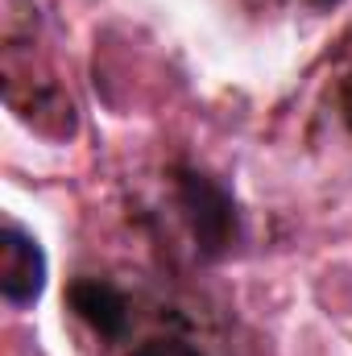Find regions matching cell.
I'll use <instances>...</instances> for the list:
<instances>
[{
    "label": "cell",
    "instance_id": "obj_1",
    "mask_svg": "<svg viewBox=\"0 0 352 356\" xmlns=\"http://www.w3.org/2000/svg\"><path fill=\"white\" fill-rule=\"evenodd\" d=\"M178 199H182V211H186L203 253L216 257V253L232 249V241H237V207H232V195L220 182H211L203 175H182L178 178Z\"/></svg>",
    "mask_w": 352,
    "mask_h": 356
},
{
    "label": "cell",
    "instance_id": "obj_2",
    "mask_svg": "<svg viewBox=\"0 0 352 356\" xmlns=\"http://www.w3.org/2000/svg\"><path fill=\"white\" fill-rule=\"evenodd\" d=\"M46 290V253L33 232L4 224L0 232V294L8 307H33Z\"/></svg>",
    "mask_w": 352,
    "mask_h": 356
},
{
    "label": "cell",
    "instance_id": "obj_3",
    "mask_svg": "<svg viewBox=\"0 0 352 356\" xmlns=\"http://www.w3.org/2000/svg\"><path fill=\"white\" fill-rule=\"evenodd\" d=\"M71 307H75V315L91 323L99 336H120L125 332V323H129V302H125V294L112 286V282H99V277H88V282H75L71 286Z\"/></svg>",
    "mask_w": 352,
    "mask_h": 356
},
{
    "label": "cell",
    "instance_id": "obj_4",
    "mask_svg": "<svg viewBox=\"0 0 352 356\" xmlns=\"http://www.w3.org/2000/svg\"><path fill=\"white\" fill-rule=\"evenodd\" d=\"M336 104H340V116L349 120L352 129V38L340 50V71H336Z\"/></svg>",
    "mask_w": 352,
    "mask_h": 356
},
{
    "label": "cell",
    "instance_id": "obj_5",
    "mask_svg": "<svg viewBox=\"0 0 352 356\" xmlns=\"http://www.w3.org/2000/svg\"><path fill=\"white\" fill-rule=\"evenodd\" d=\"M133 356H199L191 344H178V340H150V344H141Z\"/></svg>",
    "mask_w": 352,
    "mask_h": 356
}]
</instances>
